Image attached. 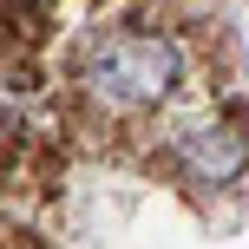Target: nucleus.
Segmentation results:
<instances>
[{
  "label": "nucleus",
  "instance_id": "obj_1",
  "mask_svg": "<svg viewBox=\"0 0 249 249\" xmlns=\"http://www.w3.org/2000/svg\"><path fill=\"white\" fill-rule=\"evenodd\" d=\"M79 79H86V92L99 105H112V112H151V105H164L177 92L184 53L164 33H112V39H92Z\"/></svg>",
  "mask_w": 249,
  "mask_h": 249
},
{
  "label": "nucleus",
  "instance_id": "obj_2",
  "mask_svg": "<svg viewBox=\"0 0 249 249\" xmlns=\"http://www.w3.org/2000/svg\"><path fill=\"white\" fill-rule=\"evenodd\" d=\"M177 158H184L203 184H236L249 171V131H236V124H190V131L177 138Z\"/></svg>",
  "mask_w": 249,
  "mask_h": 249
}]
</instances>
